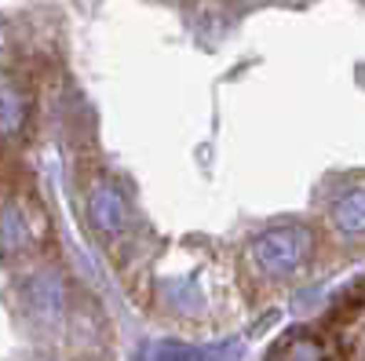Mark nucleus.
Returning <instances> with one entry per match:
<instances>
[{"label": "nucleus", "instance_id": "nucleus-1", "mask_svg": "<svg viewBox=\"0 0 365 361\" xmlns=\"http://www.w3.org/2000/svg\"><path fill=\"white\" fill-rule=\"evenodd\" d=\"M259 248H278V256H270L267 259V266H292L299 256H303V248H307V234L303 230H282V234H270Z\"/></svg>", "mask_w": 365, "mask_h": 361}, {"label": "nucleus", "instance_id": "nucleus-2", "mask_svg": "<svg viewBox=\"0 0 365 361\" xmlns=\"http://www.w3.org/2000/svg\"><path fill=\"white\" fill-rule=\"evenodd\" d=\"M344 230H365V194H351L340 201V212H336Z\"/></svg>", "mask_w": 365, "mask_h": 361}]
</instances>
